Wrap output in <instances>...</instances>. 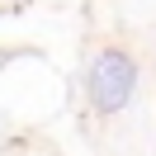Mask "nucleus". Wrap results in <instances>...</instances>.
<instances>
[{
  "label": "nucleus",
  "instance_id": "obj_1",
  "mask_svg": "<svg viewBox=\"0 0 156 156\" xmlns=\"http://www.w3.org/2000/svg\"><path fill=\"white\" fill-rule=\"evenodd\" d=\"M137 95V57L118 43H99L85 62V99L95 114L114 118L133 104Z\"/></svg>",
  "mask_w": 156,
  "mask_h": 156
}]
</instances>
